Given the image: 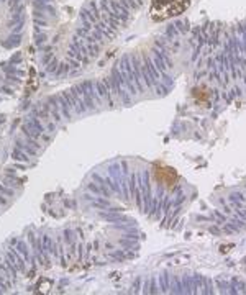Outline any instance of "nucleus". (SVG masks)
<instances>
[{
	"mask_svg": "<svg viewBox=\"0 0 246 295\" xmlns=\"http://www.w3.org/2000/svg\"><path fill=\"white\" fill-rule=\"evenodd\" d=\"M189 7V0H153L151 17L154 20H167L184 13Z\"/></svg>",
	"mask_w": 246,
	"mask_h": 295,
	"instance_id": "f257e3e1",
	"label": "nucleus"
},
{
	"mask_svg": "<svg viewBox=\"0 0 246 295\" xmlns=\"http://www.w3.org/2000/svg\"><path fill=\"white\" fill-rule=\"evenodd\" d=\"M43 41H46V35H39L38 38H36V43H38V44H41Z\"/></svg>",
	"mask_w": 246,
	"mask_h": 295,
	"instance_id": "f03ea898",
	"label": "nucleus"
}]
</instances>
